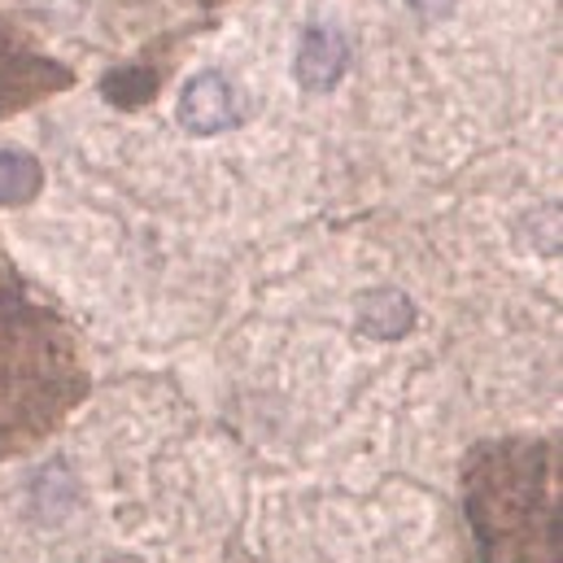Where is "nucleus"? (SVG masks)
<instances>
[{
  "instance_id": "1",
  "label": "nucleus",
  "mask_w": 563,
  "mask_h": 563,
  "mask_svg": "<svg viewBox=\"0 0 563 563\" xmlns=\"http://www.w3.org/2000/svg\"><path fill=\"white\" fill-rule=\"evenodd\" d=\"M88 385L66 314L31 288L0 241V463L44 445L79 411Z\"/></svg>"
},
{
  "instance_id": "3",
  "label": "nucleus",
  "mask_w": 563,
  "mask_h": 563,
  "mask_svg": "<svg viewBox=\"0 0 563 563\" xmlns=\"http://www.w3.org/2000/svg\"><path fill=\"white\" fill-rule=\"evenodd\" d=\"M70 84H75V75L62 62L44 57L0 13V123L22 114V110H31V106H40V101H48V97H57V92H66Z\"/></svg>"
},
{
  "instance_id": "7",
  "label": "nucleus",
  "mask_w": 563,
  "mask_h": 563,
  "mask_svg": "<svg viewBox=\"0 0 563 563\" xmlns=\"http://www.w3.org/2000/svg\"><path fill=\"white\" fill-rule=\"evenodd\" d=\"M101 92H106L119 110H141L144 101H153V92H157V75L128 66V70H114V75L101 84Z\"/></svg>"
},
{
  "instance_id": "4",
  "label": "nucleus",
  "mask_w": 563,
  "mask_h": 563,
  "mask_svg": "<svg viewBox=\"0 0 563 563\" xmlns=\"http://www.w3.org/2000/svg\"><path fill=\"white\" fill-rule=\"evenodd\" d=\"M241 119H245V106H241V92L232 88L228 75L201 70V75H192L184 84V92H179V123H184V132L219 136V132L241 128Z\"/></svg>"
},
{
  "instance_id": "2",
  "label": "nucleus",
  "mask_w": 563,
  "mask_h": 563,
  "mask_svg": "<svg viewBox=\"0 0 563 563\" xmlns=\"http://www.w3.org/2000/svg\"><path fill=\"white\" fill-rule=\"evenodd\" d=\"M463 511L481 563H560V441L476 445L463 463Z\"/></svg>"
},
{
  "instance_id": "5",
  "label": "nucleus",
  "mask_w": 563,
  "mask_h": 563,
  "mask_svg": "<svg viewBox=\"0 0 563 563\" xmlns=\"http://www.w3.org/2000/svg\"><path fill=\"white\" fill-rule=\"evenodd\" d=\"M345 66H350V44H345L341 31H332V26H310V31L301 35V44H297V79H301L306 92H328V88H336L341 75H345Z\"/></svg>"
},
{
  "instance_id": "9",
  "label": "nucleus",
  "mask_w": 563,
  "mask_h": 563,
  "mask_svg": "<svg viewBox=\"0 0 563 563\" xmlns=\"http://www.w3.org/2000/svg\"><path fill=\"white\" fill-rule=\"evenodd\" d=\"M206 4H223V0H206Z\"/></svg>"
},
{
  "instance_id": "6",
  "label": "nucleus",
  "mask_w": 563,
  "mask_h": 563,
  "mask_svg": "<svg viewBox=\"0 0 563 563\" xmlns=\"http://www.w3.org/2000/svg\"><path fill=\"white\" fill-rule=\"evenodd\" d=\"M44 188V166L22 148H0V206H31Z\"/></svg>"
},
{
  "instance_id": "8",
  "label": "nucleus",
  "mask_w": 563,
  "mask_h": 563,
  "mask_svg": "<svg viewBox=\"0 0 563 563\" xmlns=\"http://www.w3.org/2000/svg\"><path fill=\"white\" fill-rule=\"evenodd\" d=\"M106 563H136V560H123V555H119V560H106Z\"/></svg>"
}]
</instances>
